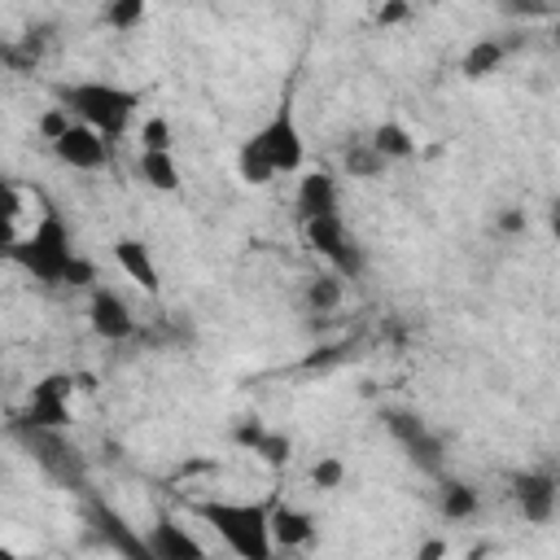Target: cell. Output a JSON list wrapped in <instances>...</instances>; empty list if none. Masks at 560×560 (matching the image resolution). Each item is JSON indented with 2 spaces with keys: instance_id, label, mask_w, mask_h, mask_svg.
Segmentation results:
<instances>
[{
  "instance_id": "7a4b0ae2",
  "label": "cell",
  "mask_w": 560,
  "mask_h": 560,
  "mask_svg": "<svg viewBox=\"0 0 560 560\" xmlns=\"http://www.w3.org/2000/svg\"><path fill=\"white\" fill-rule=\"evenodd\" d=\"M58 101H62V110L71 119L97 127L106 141H119L132 127L136 106H141V97L132 88L101 84V80H93V84H66V88H58Z\"/></svg>"
},
{
  "instance_id": "d6986e66",
  "label": "cell",
  "mask_w": 560,
  "mask_h": 560,
  "mask_svg": "<svg viewBox=\"0 0 560 560\" xmlns=\"http://www.w3.org/2000/svg\"><path fill=\"white\" fill-rule=\"evenodd\" d=\"M386 162H399V158H412L416 154V141H412V132L403 127V123H381V127H373V141H368Z\"/></svg>"
},
{
  "instance_id": "7402d4cb",
  "label": "cell",
  "mask_w": 560,
  "mask_h": 560,
  "mask_svg": "<svg viewBox=\"0 0 560 560\" xmlns=\"http://www.w3.org/2000/svg\"><path fill=\"white\" fill-rule=\"evenodd\" d=\"M236 175H241L245 184H254V188H258V184H271V180H276L271 162H267V158L258 154V145H254V141H245V145H241V154H236Z\"/></svg>"
},
{
  "instance_id": "4dcf8cb0",
  "label": "cell",
  "mask_w": 560,
  "mask_h": 560,
  "mask_svg": "<svg viewBox=\"0 0 560 560\" xmlns=\"http://www.w3.org/2000/svg\"><path fill=\"white\" fill-rule=\"evenodd\" d=\"M525 223H529V219H525V210H516V206H503V210L495 215V228H499L503 236H521Z\"/></svg>"
},
{
  "instance_id": "4316f807",
  "label": "cell",
  "mask_w": 560,
  "mask_h": 560,
  "mask_svg": "<svg viewBox=\"0 0 560 560\" xmlns=\"http://www.w3.org/2000/svg\"><path fill=\"white\" fill-rule=\"evenodd\" d=\"M346 482V464L338 460V455H325L316 468H312V486L316 490H338Z\"/></svg>"
},
{
  "instance_id": "83f0119b",
  "label": "cell",
  "mask_w": 560,
  "mask_h": 560,
  "mask_svg": "<svg viewBox=\"0 0 560 560\" xmlns=\"http://www.w3.org/2000/svg\"><path fill=\"white\" fill-rule=\"evenodd\" d=\"M386 429H390V434L399 438V447H403L407 438H416V434L425 429V421H421L416 412H399V407H394V412H386Z\"/></svg>"
},
{
  "instance_id": "d6a6232c",
  "label": "cell",
  "mask_w": 560,
  "mask_h": 560,
  "mask_svg": "<svg viewBox=\"0 0 560 560\" xmlns=\"http://www.w3.org/2000/svg\"><path fill=\"white\" fill-rule=\"evenodd\" d=\"M407 19H412V5H407V0H386L381 14H377L381 27H399V23H407Z\"/></svg>"
},
{
  "instance_id": "52a82bcc",
  "label": "cell",
  "mask_w": 560,
  "mask_h": 560,
  "mask_svg": "<svg viewBox=\"0 0 560 560\" xmlns=\"http://www.w3.org/2000/svg\"><path fill=\"white\" fill-rule=\"evenodd\" d=\"M71 390L75 377L71 373H49L45 381H36L27 412L19 416V425H40V429H66L71 425Z\"/></svg>"
},
{
  "instance_id": "44dd1931",
  "label": "cell",
  "mask_w": 560,
  "mask_h": 560,
  "mask_svg": "<svg viewBox=\"0 0 560 560\" xmlns=\"http://www.w3.org/2000/svg\"><path fill=\"white\" fill-rule=\"evenodd\" d=\"M346 280L338 276V271H329V276H316V280H307V290H303V299H307V307L316 312V316H329L338 303H342V290Z\"/></svg>"
},
{
  "instance_id": "d590c367",
  "label": "cell",
  "mask_w": 560,
  "mask_h": 560,
  "mask_svg": "<svg viewBox=\"0 0 560 560\" xmlns=\"http://www.w3.org/2000/svg\"><path fill=\"white\" fill-rule=\"evenodd\" d=\"M508 10H512V14H551L547 0H512Z\"/></svg>"
},
{
  "instance_id": "e575fe53",
  "label": "cell",
  "mask_w": 560,
  "mask_h": 560,
  "mask_svg": "<svg viewBox=\"0 0 560 560\" xmlns=\"http://www.w3.org/2000/svg\"><path fill=\"white\" fill-rule=\"evenodd\" d=\"M19 223L14 219H0V258H10L14 254V245H19Z\"/></svg>"
},
{
  "instance_id": "30bf717a",
  "label": "cell",
  "mask_w": 560,
  "mask_h": 560,
  "mask_svg": "<svg viewBox=\"0 0 560 560\" xmlns=\"http://www.w3.org/2000/svg\"><path fill=\"white\" fill-rule=\"evenodd\" d=\"M84 512H88V525L106 538V547L110 551H119V556H127V560H149V547H145V538L106 503V499H88L84 503Z\"/></svg>"
},
{
  "instance_id": "8fae6325",
  "label": "cell",
  "mask_w": 560,
  "mask_h": 560,
  "mask_svg": "<svg viewBox=\"0 0 560 560\" xmlns=\"http://www.w3.org/2000/svg\"><path fill=\"white\" fill-rule=\"evenodd\" d=\"M88 325H93V333L106 338V342H127V338H136V316H132V307H127L114 290H101V285H93Z\"/></svg>"
},
{
  "instance_id": "7c38bea8",
  "label": "cell",
  "mask_w": 560,
  "mask_h": 560,
  "mask_svg": "<svg viewBox=\"0 0 560 560\" xmlns=\"http://www.w3.org/2000/svg\"><path fill=\"white\" fill-rule=\"evenodd\" d=\"M267 534H271V547H307L316 538V516L307 508H294V503H271L267 508Z\"/></svg>"
},
{
  "instance_id": "f1b7e54d",
  "label": "cell",
  "mask_w": 560,
  "mask_h": 560,
  "mask_svg": "<svg viewBox=\"0 0 560 560\" xmlns=\"http://www.w3.org/2000/svg\"><path fill=\"white\" fill-rule=\"evenodd\" d=\"M93 280H97V267L75 254L71 267H66V276H62V285H71V290H93Z\"/></svg>"
},
{
  "instance_id": "836d02e7",
  "label": "cell",
  "mask_w": 560,
  "mask_h": 560,
  "mask_svg": "<svg viewBox=\"0 0 560 560\" xmlns=\"http://www.w3.org/2000/svg\"><path fill=\"white\" fill-rule=\"evenodd\" d=\"M66 127H71V114H66V110H62V106H53V110H49V114H45V119H40V132H45V136H49V141H58V136H62V132H66Z\"/></svg>"
},
{
  "instance_id": "603a6c76",
  "label": "cell",
  "mask_w": 560,
  "mask_h": 560,
  "mask_svg": "<svg viewBox=\"0 0 560 560\" xmlns=\"http://www.w3.org/2000/svg\"><path fill=\"white\" fill-rule=\"evenodd\" d=\"M386 171V158L368 145V141H355L351 149H346V175H355V180H377Z\"/></svg>"
},
{
  "instance_id": "ffe728a7",
  "label": "cell",
  "mask_w": 560,
  "mask_h": 560,
  "mask_svg": "<svg viewBox=\"0 0 560 560\" xmlns=\"http://www.w3.org/2000/svg\"><path fill=\"white\" fill-rule=\"evenodd\" d=\"M477 490L468 486V482H442V490H438V508H442V516L447 521H468L473 512H477Z\"/></svg>"
},
{
  "instance_id": "4fadbf2b",
  "label": "cell",
  "mask_w": 560,
  "mask_h": 560,
  "mask_svg": "<svg viewBox=\"0 0 560 560\" xmlns=\"http://www.w3.org/2000/svg\"><path fill=\"white\" fill-rule=\"evenodd\" d=\"M145 547H149V560H202L206 547L184 529L175 525L171 516H162L149 534H145Z\"/></svg>"
},
{
  "instance_id": "277c9868",
  "label": "cell",
  "mask_w": 560,
  "mask_h": 560,
  "mask_svg": "<svg viewBox=\"0 0 560 560\" xmlns=\"http://www.w3.org/2000/svg\"><path fill=\"white\" fill-rule=\"evenodd\" d=\"M19 442L36 455V464L66 490H88V455L66 438V429H40V425H14Z\"/></svg>"
},
{
  "instance_id": "5b68a950",
  "label": "cell",
  "mask_w": 560,
  "mask_h": 560,
  "mask_svg": "<svg viewBox=\"0 0 560 560\" xmlns=\"http://www.w3.org/2000/svg\"><path fill=\"white\" fill-rule=\"evenodd\" d=\"M303 236H307V249H316L342 280H360V276H364V249H360V241L351 236V228H346L342 215L303 219Z\"/></svg>"
},
{
  "instance_id": "2e32d148",
  "label": "cell",
  "mask_w": 560,
  "mask_h": 560,
  "mask_svg": "<svg viewBox=\"0 0 560 560\" xmlns=\"http://www.w3.org/2000/svg\"><path fill=\"white\" fill-rule=\"evenodd\" d=\"M141 180L158 193H175L180 188V162L175 149H141Z\"/></svg>"
},
{
  "instance_id": "ba28073f",
  "label": "cell",
  "mask_w": 560,
  "mask_h": 560,
  "mask_svg": "<svg viewBox=\"0 0 560 560\" xmlns=\"http://www.w3.org/2000/svg\"><path fill=\"white\" fill-rule=\"evenodd\" d=\"M53 154H58L66 167H75V171H101V167L110 162V141H106L97 127L71 119V127L53 141Z\"/></svg>"
},
{
  "instance_id": "9c48e42d",
  "label": "cell",
  "mask_w": 560,
  "mask_h": 560,
  "mask_svg": "<svg viewBox=\"0 0 560 560\" xmlns=\"http://www.w3.org/2000/svg\"><path fill=\"white\" fill-rule=\"evenodd\" d=\"M512 499H516V508H521L525 521L547 525V521L556 516L560 486H556V477H551L547 468H529V473H516V477H512Z\"/></svg>"
},
{
  "instance_id": "8992f818",
  "label": "cell",
  "mask_w": 560,
  "mask_h": 560,
  "mask_svg": "<svg viewBox=\"0 0 560 560\" xmlns=\"http://www.w3.org/2000/svg\"><path fill=\"white\" fill-rule=\"evenodd\" d=\"M249 141L258 145V154L271 162V171H276V175L299 171V167H303V158H307V149H303V132H299V119H294V106H290V101H280V110L267 119V127H263V132H254Z\"/></svg>"
},
{
  "instance_id": "9a60e30c",
  "label": "cell",
  "mask_w": 560,
  "mask_h": 560,
  "mask_svg": "<svg viewBox=\"0 0 560 560\" xmlns=\"http://www.w3.org/2000/svg\"><path fill=\"white\" fill-rule=\"evenodd\" d=\"M114 258H119V267L127 271V280H136V285H141L145 294H158V290H162L158 263H154V254H149V245H145V241H136V236H119V241H114Z\"/></svg>"
},
{
  "instance_id": "6da1fadb",
  "label": "cell",
  "mask_w": 560,
  "mask_h": 560,
  "mask_svg": "<svg viewBox=\"0 0 560 560\" xmlns=\"http://www.w3.org/2000/svg\"><path fill=\"white\" fill-rule=\"evenodd\" d=\"M267 508L271 503H228V499H197L193 516L206 521L232 556L245 560H271V534H267Z\"/></svg>"
},
{
  "instance_id": "cb8c5ba5",
  "label": "cell",
  "mask_w": 560,
  "mask_h": 560,
  "mask_svg": "<svg viewBox=\"0 0 560 560\" xmlns=\"http://www.w3.org/2000/svg\"><path fill=\"white\" fill-rule=\"evenodd\" d=\"M290 451H294V442H290L285 434L263 429V438L254 442V451H249V455H258L267 468H285V464H290Z\"/></svg>"
},
{
  "instance_id": "ac0fdd59",
  "label": "cell",
  "mask_w": 560,
  "mask_h": 560,
  "mask_svg": "<svg viewBox=\"0 0 560 560\" xmlns=\"http://www.w3.org/2000/svg\"><path fill=\"white\" fill-rule=\"evenodd\" d=\"M503 58H508V45L495 40V36H486V40H477V45L464 53L460 71H464L468 80H486V75H495V71L503 66Z\"/></svg>"
},
{
  "instance_id": "d4e9b609",
  "label": "cell",
  "mask_w": 560,
  "mask_h": 560,
  "mask_svg": "<svg viewBox=\"0 0 560 560\" xmlns=\"http://www.w3.org/2000/svg\"><path fill=\"white\" fill-rule=\"evenodd\" d=\"M101 23H106L110 32H136V27L145 23V0H110Z\"/></svg>"
},
{
  "instance_id": "f546056e",
  "label": "cell",
  "mask_w": 560,
  "mask_h": 560,
  "mask_svg": "<svg viewBox=\"0 0 560 560\" xmlns=\"http://www.w3.org/2000/svg\"><path fill=\"white\" fill-rule=\"evenodd\" d=\"M19 215H23V188L10 184V180H0V219H14L19 223Z\"/></svg>"
},
{
  "instance_id": "e0dca14e",
  "label": "cell",
  "mask_w": 560,
  "mask_h": 560,
  "mask_svg": "<svg viewBox=\"0 0 560 560\" xmlns=\"http://www.w3.org/2000/svg\"><path fill=\"white\" fill-rule=\"evenodd\" d=\"M403 451H407V460L421 468V473H434V477H442V464H447V447H442V438L425 425L416 438H407L403 442Z\"/></svg>"
},
{
  "instance_id": "1f68e13d",
  "label": "cell",
  "mask_w": 560,
  "mask_h": 560,
  "mask_svg": "<svg viewBox=\"0 0 560 560\" xmlns=\"http://www.w3.org/2000/svg\"><path fill=\"white\" fill-rule=\"evenodd\" d=\"M263 429H267L263 421H254V416H245L241 425H232V442H236V447H245V451H254V442L263 438Z\"/></svg>"
},
{
  "instance_id": "5bb4252c",
  "label": "cell",
  "mask_w": 560,
  "mask_h": 560,
  "mask_svg": "<svg viewBox=\"0 0 560 560\" xmlns=\"http://www.w3.org/2000/svg\"><path fill=\"white\" fill-rule=\"evenodd\" d=\"M294 206H299V219L342 215V188H338V180H333L329 171H312V175H303Z\"/></svg>"
},
{
  "instance_id": "3957f363",
  "label": "cell",
  "mask_w": 560,
  "mask_h": 560,
  "mask_svg": "<svg viewBox=\"0 0 560 560\" xmlns=\"http://www.w3.org/2000/svg\"><path fill=\"white\" fill-rule=\"evenodd\" d=\"M27 276L45 280V285H62V276L75 258V245H71V228L58 219V215H45L27 236H19L14 254H10Z\"/></svg>"
},
{
  "instance_id": "484cf974",
  "label": "cell",
  "mask_w": 560,
  "mask_h": 560,
  "mask_svg": "<svg viewBox=\"0 0 560 560\" xmlns=\"http://www.w3.org/2000/svg\"><path fill=\"white\" fill-rule=\"evenodd\" d=\"M141 149H175V132H171V123L162 114L141 123Z\"/></svg>"
}]
</instances>
